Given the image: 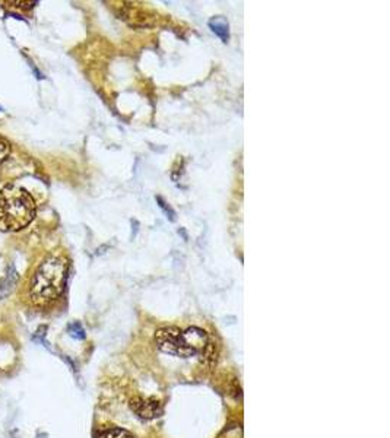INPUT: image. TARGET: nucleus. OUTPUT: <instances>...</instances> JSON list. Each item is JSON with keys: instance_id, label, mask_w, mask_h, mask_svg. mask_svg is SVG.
<instances>
[{"instance_id": "nucleus-1", "label": "nucleus", "mask_w": 390, "mask_h": 438, "mask_svg": "<svg viewBox=\"0 0 390 438\" xmlns=\"http://www.w3.org/2000/svg\"><path fill=\"white\" fill-rule=\"evenodd\" d=\"M67 272L63 256L53 254L41 263L31 279L30 298L35 305H49L60 296Z\"/></svg>"}, {"instance_id": "nucleus-2", "label": "nucleus", "mask_w": 390, "mask_h": 438, "mask_svg": "<svg viewBox=\"0 0 390 438\" xmlns=\"http://www.w3.org/2000/svg\"><path fill=\"white\" fill-rule=\"evenodd\" d=\"M155 342L165 354L182 358L206 355L211 348L206 332L199 328H190L187 330L173 326L164 328L157 332Z\"/></svg>"}, {"instance_id": "nucleus-3", "label": "nucleus", "mask_w": 390, "mask_h": 438, "mask_svg": "<svg viewBox=\"0 0 390 438\" xmlns=\"http://www.w3.org/2000/svg\"><path fill=\"white\" fill-rule=\"evenodd\" d=\"M35 217V202L22 187L0 190V231H19Z\"/></svg>"}, {"instance_id": "nucleus-4", "label": "nucleus", "mask_w": 390, "mask_h": 438, "mask_svg": "<svg viewBox=\"0 0 390 438\" xmlns=\"http://www.w3.org/2000/svg\"><path fill=\"white\" fill-rule=\"evenodd\" d=\"M130 407L139 418L145 421L155 419L162 414V407L160 402L152 399H135L132 401Z\"/></svg>"}, {"instance_id": "nucleus-5", "label": "nucleus", "mask_w": 390, "mask_h": 438, "mask_svg": "<svg viewBox=\"0 0 390 438\" xmlns=\"http://www.w3.org/2000/svg\"><path fill=\"white\" fill-rule=\"evenodd\" d=\"M17 280H18V273L15 271V267H10L6 278L3 279L2 284H0V301H2L3 298H6V296L13 291V288H15L17 285Z\"/></svg>"}, {"instance_id": "nucleus-6", "label": "nucleus", "mask_w": 390, "mask_h": 438, "mask_svg": "<svg viewBox=\"0 0 390 438\" xmlns=\"http://www.w3.org/2000/svg\"><path fill=\"white\" fill-rule=\"evenodd\" d=\"M209 26L212 28V31L222 38V41L227 42L228 40V22L222 18V17H217L214 18L211 22H209Z\"/></svg>"}, {"instance_id": "nucleus-7", "label": "nucleus", "mask_w": 390, "mask_h": 438, "mask_svg": "<svg viewBox=\"0 0 390 438\" xmlns=\"http://www.w3.org/2000/svg\"><path fill=\"white\" fill-rule=\"evenodd\" d=\"M96 438H133V435L123 428H108L99 432Z\"/></svg>"}, {"instance_id": "nucleus-8", "label": "nucleus", "mask_w": 390, "mask_h": 438, "mask_svg": "<svg viewBox=\"0 0 390 438\" xmlns=\"http://www.w3.org/2000/svg\"><path fill=\"white\" fill-rule=\"evenodd\" d=\"M8 155H9V144L3 137H0V164L5 161Z\"/></svg>"}]
</instances>
